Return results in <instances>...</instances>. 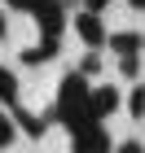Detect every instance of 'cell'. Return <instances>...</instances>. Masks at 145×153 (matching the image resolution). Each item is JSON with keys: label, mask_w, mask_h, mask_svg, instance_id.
Returning a JSON list of instances; mask_svg holds the SVG:
<instances>
[{"label": "cell", "mask_w": 145, "mask_h": 153, "mask_svg": "<svg viewBox=\"0 0 145 153\" xmlns=\"http://www.w3.org/2000/svg\"><path fill=\"white\" fill-rule=\"evenodd\" d=\"M88 109H92V123H106V118L119 109V92H114V83H106V88H92V96H88Z\"/></svg>", "instance_id": "cell-5"}, {"label": "cell", "mask_w": 145, "mask_h": 153, "mask_svg": "<svg viewBox=\"0 0 145 153\" xmlns=\"http://www.w3.org/2000/svg\"><path fill=\"white\" fill-rule=\"evenodd\" d=\"M75 35L84 39L92 53L110 39V35H106V26H101V13H88V9H84V13H75Z\"/></svg>", "instance_id": "cell-3"}, {"label": "cell", "mask_w": 145, "mask_h": 153, "mask_svg": "<svg viewBox=\"0 0 145 153\" xmlns=\"http://www.w3.org/2000/svg\"><path fill=\"white\" fill-rule=\"evenodd\" d=\"M13 140H18V123H13V114L0 109V149H9Z\"/></svg>", "instance_id": "cell-10"}, {"label": "cell", "mask_w": 145, "mask_h": 153, "mask_svg": "<svg viewBox=\"0 0 145 153\" xmlns=\"http://www.w3.org/2000/svg\"><path fill=\"white\" fill-rule=\"evenodd\" d=\"M0 105H18V74L9 70V66H0Z\"/></svg>", "instance_id": "cell-9"}, {"label": "cell", "mask_w": 145, "mask_h": 153, "mask_svg": "<svg viewBox=\"0 0 145 153\" xmlns=\"http://www.w3.org/2000/svg\"><path fill=\"white\" fill-rule=\"evenodd\" d=\"M128 109H132V118H145V83H136L132 96H128Z\"/></svg>", "instance_id": "cell-11"}, {"label": "cell", "mask_w": 145, "mask_h": 153, "mask_svg": "<svg viewBox=\"0 0 145 153\" xmlns=\"http://www.w3.org/2000/svg\"><path fill=\"white\" fill-rule=\"evenodd\" d=\"M106 4H110V0H84V9H88V13H101Z\"/></svg>", "instance_id": "cell-16"}, {"label": "cell", "mask_w": 145, "mask_h": 153, "mask_svg": "<svg viewBox=\"0 0 145 153\" xmlns=\"http://www.w3.org/2000/svg\"><path fill=\"white\" fill-rule=\"evenodd\" d=\"M9 114H13V123H18V131H26L31 140H40V136H44V127H48L40 114H31V109H22V105H13Z\"/></svg>", "instance_id": "cell-7"}, {"label": "cell", "mask_w": 145, "mask_h": 153, "mask_svg": "<svg viewBox=\"0 0 145 153\" xmlns=\"http://www.w3.org/2000/svg\"><path fill=\"white\" fill-rule=\"evenodd\" d=\"M119 70L128 74V79H132V74H136V57H119Z\"/></svg>", "instance_id": "cell-15"}, {"label": "cell", "mask_w": 145, "mask_h": 153, "mask_svg": "<svg viewBox=\"0 0 145 153\" xmlns=\"http://www.w3.org/2000/svg\"><path fill=\"white\" fill-rule=\"evenodd\" d=\"M0 39H5V9H0Z\"/></svg>", "instance_id": "cell-17"}, {"label": "cell", "mask_w": 145, "mask_h": 153, "mask_svg": "<svg viewBox=\"0 0 145 153\" xmlns=\"http://www.w3.org/2000/svg\"><path fill=\"white\" fill-rule=\"evenodd\" d=\"M106 44H110V53H119V57H136L145 39L136 35V31H114V35H110Z\"/></svg>", "instance_id": "cell-8"}, {"label": "cell", "mask_w": 145, "mask_h": 153, "mask_svg": "<svg viewBox=\"0 0 145 153\" xmlns=\"http://www.w3.org/2000/svg\"><path fill=\"white\" fill-rule=\"evenodd\" d=\"M128 4H132V9H145V0H128Z\"/></svg>", "instance_id": "cell-18"}, {"label": "cell", "mask_w": 145, "mask_h": 153, "mask_svg": "<svg viewBox=\"0 0 145 153\" xmlns=\"http://www.w3.org/2000/svg\"><path fill=\"white\" fill-rule=\"evenodd\" d=\"M57 53H62V44H57V39H53V35H40V44H35V48H26V53H22V61H26V66H44V61H53Z\"/></svg>", "instance_id": "cell-6"}, {"label": "cell", "mask_w": 145, "mask_h": 153, "mask_svg": "<svg viewBox=\"0 0 145 153\" xmlns=\"http://www.w3.org/2000/svg\"><path fill=\"white\" fill-rule=\"evenodd\" d=\"M88 96H92V88H88V74H79V70L62 74L57 101H53V118H57V123H62L66 131H75V127H84V123H92Z\"/></svg>", "instance_id": "cell-1"}, {"label": "cell", "mask_w": 145, "mask_h": 153, "mask_svg": "<svg viewBox=\"0 0 145 153\" xmlns=\"http://www.w3.org/2000/svg\"><path fill=\"white\" fill-rule=\"evenodd\" d=\"M35 22H40V35L62 39V26H66V4H62V0H44V4L35 9Z\"/></svg>", "instance_id": "cell-4"}, {"label": "cell", "mask_w": 145, "mask_h": 153, "mask_svg": "<svg viewBox=\"0 0 145 153\" xmlns=\"http://www.w3.org/2000/svg\"><path fill=\"white\" fill-rule=\"evenodd\" d=\"M44 4V0H5V9H18V13H31L35 18V9Z\"/></svg>", "instance_id": "cell-12"}, {"label": "cell", "mask_w": 145, "mask_h": 153, "mask_svg": "<svg viewBox=\"0 0 145 153\" xmlns=\"http://www.w3.org/2000/svg\"><path fill=\"white\" fill-rule=\"evenodd\" d=\"M97 66H101V61H97V53H88L84 66H79V74H97Z\"/></svg>", "instance_id": "cell-13"}, {"label": "cell", "mask_w": 145, "mask_h": 153, "mask_svg": "<svg viewBox=\"0 0 145 153\" xmlns=\"http://www.w3.org/2000/svg\"><path fill=\"white\" fill-rule=\"evenodd\" d=\"M114 153H145V144H141V140H123Z\"/></svg>", "instance_id": "cell-14"}, {"label": "cell", "mask_w": 145, "mask_h": 153, "mask_svg": "<svg viewBox=\"0 0 145 153\" xmlns=\"http://www.w3.org/2000/svg\"><path fill=\"white\" fill-rule=\"evenodd\" d=\"M71 149L75 153H110V131L101 123H84L71 131Z\"/></svg>", "instance_id": "cell-2"}]
</instances>
